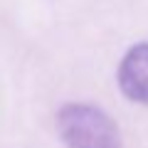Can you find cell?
<instances>
[{
	"mask_svg": "<svg viewBox=\"0 0 148 148\" xmlns=\"http://www.w3.org/2000/svg\"><path fill=\"white\" fill-rule=\"evenodd\" d=\"M57 131L67 148H121V133L101 109L67 104L57 114Z\"/></svg>",
	"mask_w": 148,
	"mask_h": 148,
	"instance_id": "cell-1",
	"label": "cell"
},
{
	"mask_svg": "<svg viewBox=\"0 0 148 148\" xmlns=\"http://www.w3.org/2000/svg\"><path fill=\"white\" fill-rule=\"evenodd\" d=\"M119 86L136 104H148V42L126 52L119 64Z\"/></svg>",
	"mask_w": 148,
	"mask_h": 148,
	"instance_id": "cell-2",
	"label": "cell"
}]
</instances>
